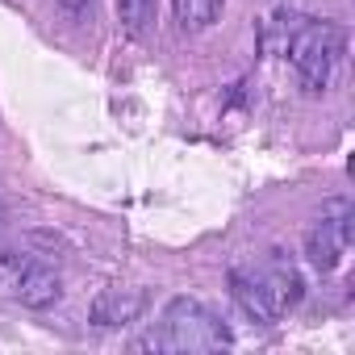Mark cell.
I'll use <instances>...</instances> for the list:
<instances>
[{"label":"cell","mask_w":355,"mask_h":355,"mask_svg":"<svg viewBox=\"0 0 355 355\" xmlns=\"http://www.w3.org/2000/svg\"><path fill=\"white\" fill-rule=\"evenodd\" d=\"M255 276H259V284H263V293H268V301H272L276 313H288V309L301 301V293H305L301 272H297L280 251H272V255L263 259V268H255Z\"/></svg>","instance_id":"cell-4"},{"label":"cell","mask_w":355,"mask_h":355,"mask_svg":"<svg viewBox=\"0 0 355 355\" xmlns=\"http://www.w3.org/2000/svg\"><path fill=\"white\" fill-rule=\"evenodd\" d=\"M351 239H355V214H351V205L347 201H326L322 218L305 234V255H309V263L318 272H330V268H338V259L351 247Z\"/></svg>","instance_id":"cell-3"},{"label":"cell","mask_w":355,"mask_h":355,"mask_svg":"<svg viewBox=\"0 0 355 355\" xmlns=\"http://www.w3.org/2000/svg\"><path fill=\"white\" fill-rule=\"evenodd\" d=\"M146 347H155V351H218V347H230V330L197 297H171L159 318V330L146 334Z\"/></svg>","instance_id":"cell-1"},{"label":"cell","mask_w":355,"mask_h":355,"mask_svg":"<svg viewBox=\"0 0 355 355\" xmlns=\"http://www.w3.org/2000/svg\"><path fill=\"white\" fill-rule=\"evenodd\" d=\"M63 293V280L51 263H26L17 276V301L26 309H51Z\"/></svg>","instance_id":"cell-6"},{"label":"cell","mask_w":355,"mask_h":355,"mask_svg":"<svg viewBox=\"0 0 355 355\" xmlns=\"http://www.w3.org/2000/svg\"><path fill=\"white\" fill-rule=\"evenodd\" d=\"M171 9H175V21H180L184 34H197V30H209L218 21L226 0H171Z\"/></svg>","instance_id":"cell-8"},{"label":"cell","mask_w":355,"mask_h":355,"mask_svg":"<svg viewBox=\"0 0 355 355\" xmlns=\"http://www.w3.org/2000/svg\"><path fill=\"white\" fill-rule=\"evenodd\" d=\"M117 13H121V26L130 34H142L150 13H155V0H117Z\"/></svg>","instance_id":"cell-9"},{"label":"cell","mask_w":355,"mask_h":355,"mask_svg":"<svg viewBox=\"0 0 355 355\" xmlns=\"http://www.w3.org/2000/svg\"><path fill=\"white\" fill-rule=\"evenodd\" d=\"M142 309H146V293L142 288H105L92 301V326H101V330L130 326V322H138Z\"/></svg>","instance_id":"cell-5"},{"label":"cell","mask_w":355,"mask_h":355,"mask_svg":"<svg viewBox=\"0 0 355 355\" xmlns=\"http://www.w3.org/2000/svg\"><path fill=\"white\" fill-rule=\"evenodd\" d=\"M59 5H63L67 13H80V9H88V5H92V0H59Z\"/></svg>","instance_id":"cell-10"},{"label":"cell","mask_w":355,"mask_h":355,"mask_svg":"<svg viewBox=\"0 0 355 355\" xmlns=\"http://www.w3.org/2000/svg\"><path fill=\"white\" fill-rule=\"evenodd\" d=\"M230 297H234V305H239L251 322H259V326H272V322L280 318V313L272 309V301H268L259 276L247 272V268H234V272H230Z\"/></svg>","instance_id":"cell-7"},{"label":"cell","mask_w":355,"mask_h":355,"mask_svg":"<svg viewBox=\"0 0 355 355\" xmlns=\"http://www.w3.org/2000/svg\"><path fill=\"white\" fill-rule=\"evenodd\" d=\"M284 55L301 80L305 92H326L330 80H334V67H338V55H343V30L330 26V21H313V17H301L293 30H288V42H284Z\"/></svg>","instance_id":"cell-2"}]
</instances>
